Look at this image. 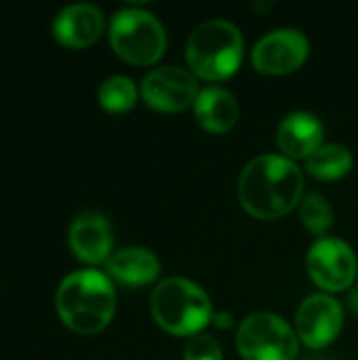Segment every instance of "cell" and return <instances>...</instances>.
Listing matches in <instances>:
<instances>
[{
  "label": "cell",
  "instance_id": "obj_22",
  "mask_svg": "<svg viewBox=\"0 0 358 360\" xmlns=\"http://www.w3.org/2000/svg\"><path fill=\"white\" fill-rule=\"evenodd\" d=\"M272 4H274V2H266V4H253V8H255V11H264V8H270Z\"/></svg>",
  "mask_w": 358,
  "mask_h": 360
},
{
  "label": "cell",
  "instance_id": "obj_7",
  "mask_svg": "<svg viewBox=\"0 0 358 360\" xmlns=\"http://www.w3.org/2000/svg\"><path fill=\"white\" fill-rule=\"evenodd\" d=\"M198 82L192 72L179 65H162L148 72L141 80L143 101L160 112H179L198 97Z\"/></svg>",
  "mask_w": 358,
  "mask_h": 360
},
{
  "label": "cell",
  "instance_id": "obj_5",
  "mask_svg": "<svg viewBox=\"0 0 358 360\" xmlns=\"http://www.w3.org/2000/svg\"><path fill=\"white\" fill-rule=\"evenodd\" d=\"M112 49L135 65L158 61L167 49V34L156 15L143 8H120L110 23Z\"/></svg>",
  "mask_w": 358,
  "mask_h": 360
},
{
  "label": "cell",
  "instance_id": "obj_21",
  "mask_svg": "<svg viewBox=\"0 0 358 360\" xmlns=\"http://www.w3.org/2000/svg\"><path fill=\"white\" fill-rule=\"evenodd\" d=\"M350 308L358 314V287H354L352 293H350Z\"/></svg>",
  "mask_w": 358,
  "mask_h": 360
},
{
  "label": "cell",
  "instance_id": "obj_10",
  "mask_svg": "<svg viewBox=\"0 0 358 360\" xmlns=\"http://www.w3.org/2000/svg\"><path fill=\"white\" fill-rule=\"evenodd\" d=\"M344 312L342 306L329 295H310L302 302L295 314L298 338L308 348H325L329 346L342 331Z\"/></svg>",
  "mask_w": 358,
  "mask_h": 360
},
{
  "label": "cell",
  "instance_id": "obj_17",
  "mask_svg": "<svg viewBox=\"0 0 358 360\" xmlns=\"http://www.w3.org/2000/svg\"><path fill=\"white\" fill-rule=\"evenodd\" d=\"M97 97L108 112H127L137 101V86L129 76H110L101 82Z\"/></svg>",
  "mask_w": 358,
  "mask_h": 360
},
{
  "label": "cell",
  "instance_id": "obj_12",
  "mask_svg": "<svg viewBox=\"0 0 358 360\" xmlns=\"http://www.w3.org/2000/svg\"><path fill=\"white\" fill-rule=\"evenodd\" d=\"M114 245L112 226L106 215L97 211L80 213L70 226V247L74 255L87 264L108 262Z\"/></svg>",
  "mask_w": 358,
  "mask_h": 360
},
{
  "label": "cell",
  "instance_id": "obj_4",
  "mask_svg": "<svg viewBox=\"0 0 358 360\" xmlns=\"http://www.w3.org/2000/svg\"><path fill=\"white\" fill-rule=\"evenodd\" d=\"M241 30L226 19L200 23L188 38L186 59L192 72L205 80H224L232 76L243 61Z\"/></svg>",
  "mask_w": 358,
  "mask_h": 360
},
{
  "label": "cell",
  "instance_id": "obj_13",
  "mask_svg": "<svg viewBox=\"0 0 358 360\" xmlns=\"http://www.w3.org/2000/svg\"><path fill=\"white\" fill-rule=\"evenodd\" d=\"M325 129L310 112H293L283 118L276 131L279 148L291 158H308L323 146Z\"/></svg>",
  "mask_w": 358,
  "mask_h": 360
},
{
  "label": "cell",
  "instance_id": "obj_20",
  "mask_svg": "<svg viewBox=\"0 0 358 360\" xmlns=\"http://www.w3.org/2000/svg\"><path fill=\"white\" fill-rule=\"evenodd\" d=\"M213 323H215V327H219V329H230L234 323H232V316L228 314V312H213V319H211Z\"/></svg>",
  "mask_w": 358,
  "mask_h": 360
},
{
  "label": "cell",
  "instance_id": "obj_1",
  "mask_svg": "<svg viewBox=\"0 0 358 360\" xmlns=\"http://www.w3.org/2000/svg\"><path fill=\"white\" fill-rule=\"evenodd\" d=\"M304 192V175L285 156L264 154L247 162L238 177V198L247 213L257 219H279L287 215Z\"/></svg>",
  "mask_w": 358,
  "mask_h": 360
},
{
  "label": "cell",
  "instance_id": "obj_9",
  "mask_svg": "<svg viewBox=\"0 0 358 360\" xmlns=\"http://www.w3.org/2000/svg\"><path fill=\"white\" fill-rule=\"evenodd\" d=\"M310 53L308 38L293 27H283L262 36L251 53V61L262 74H289L298 70Z\"/></svg>",
  "mask_w": 358,
  "mask_h": 360
},
{
  "label": "cell",
  "instance_id": "obj_11",
  "mask_svg": "<svg viewBox=\"0 0 358 360\" xmlns=\"http://www.w3.org/2000/svg\"><path fill=\"white\" fill-rule=\"evenodd\" d=\"M103 32V13L91 2H74L63 6L55 21L53 34L63 46L82 49L93 44Z\"/></svg>",
  "mask_w": 358,
  "mask_h": 360
},
{
  "label": "cell",
  "instance_id": "obj_14",
  "mask_svg": "<svg viewBox=\"0 0 358 360\" xmlns=\"http://www.w3.org/2000/svg\"><path fill=\"white\" fill-rule=\"evenodd\" d=\"M106 268L110 276L116 278L118 283L129 287H141L154 283V278L160 272V262L150 249L124 247L108 257Z\"/></svg>",
  "mask_w": 358,
  "mask_h": 360
},
{
  "label": "cell",
  "instance_id": "obj_3",
  "mask_svg": "<svg viewBox=\"0 0 358 360\" xmlns=\"http://www.w3.org/2000/svg\"><path fill=\"white\" fill-rule=\"evenodd\" d=\"M154 321L173 335H198L213 319L209 295L188 278H165L150 295Z\"/></svg>",
  "mask_w": 358,
  "mask_h": 360
},
{
  "label": "cell",
  "instance_id": "obj_8",
  "mask_svg": "<svg viewBox=\"0 0 358 360\" xmlns=\"http://www.w3.org/2000/svg\"><path fill=\"white\" fill-rule=\"evenodd\" d=\"M308 272L312 281L327 291H342L352 287L358 262L350 245L340 238H321L308 253Z\"/></svg>",
  "mask_w": 358,
  "mask_h": 360
},
{
  "label": "cell",
  "instance_id": "obj_18",
  "mask_svg": "<svg viewBox=\"0 0 358 360\" xmlns=\"http://www.w3.org/2000/svg\"><path fill=\"white\" fill-rule=\"evenodd\" d=\"M300 217L302 224L319 236L327 234V230L333 226V211L327 198L317 192H310L300 200Z\"/></svg>",
  "mask_w": 358,
  "mask_h": 360
},
{
  "label": "cell",
  "instance_id": "obj_15",
  "mask_svg": "<svg viewBox=\"0 0 358 360\" xmlns=\"http://www.w3.org/2000/svg\"><path fill=\"white\" fill-rule=\"evenodd\" d=\"M194 114L209 133H226L238 120V103L234 95L222 86H207L194 101Z\"/></svg>",
  "mask_w": 358,
  "mask_h": 360
},
{
  "label": "cell",
  "instance_id": "obj_2",
  "mask_svg": "<svg viewBox=\"0 0 358 360\" xmlns=\"http://www.w3.org/2000/svg\"><path fill=\"white\" fill-rule=\"evenodd\" d=\"M55 306L65 327L82 335H93L110 325L116 312V291L103 272L84 268L59 283Z\"/></svg>",
  "mask_w": 358,
  "mask_h": 360
},
{
  "label": "cell",
  "instance_id": "obj_6",
  "mask_svg": "<svg viewBox=\"0 0 358 360\" xmlns=\"http://www.w3.org/2000/svg\"><path fill=\"white\" fill-rule=\"evenodd\" d=\"M236 348L245 360H293L298 356V335L272 312L249 314L236 335Z\"/></svg>",
  "mask_w": 358,
  "mask_h": 360
},
{
  "label": "cell",
  "instance_id": "obj_16",
  "mask_svg": "<svg viewBox=\"0 0 358 360\" xmlns=\"http://www.w3.org/2000/svg\"><path fill=\"white\" fill-rule=\"evenodd\" d=\"M352 169V152L340 143L321 146L306 158V171L317 179H340Z\"/></svg>",
  "mask_w": 358,
  "mask_h": 360
},
{
  "label": "cell",
  "instance_id": "obj_19",
  "mask_svg": "<svg viewBox=\"0 0 358 360\" xmlns=\"http://www.w3.org/2000/svg\"><path fill=\"white\" fill-rule=\"evenodd\" d=\"M184 360H222V346L211 335H192L184 348Z\"/></svg>",
  "mask_w": 358,
  "mask_h": 360
}]
</instances>
